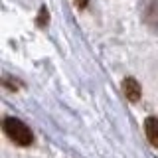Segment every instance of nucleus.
Instances as JSON below:
<instances>
[{
    "label": "nucleus",
    "instance_id": "7ed1b4c3",
    "mask_svg": "<svg viewBox=\"0 0 158 158\" xmlns=\"http://www.w3.org/2000/svg\"><path fill=\"white\" fill-rule=\"evenodd\" d=\"M123 93H125V97L131 103H136L142 95V89H140V85H138V81L135 77H127L123 81Z\"/></svg>",
    "mask_w": 158,
    "mask_h": 158
},
{
    "label": "nucleus",
    "instance_id": "39448f33",
    "mask_svg": "<svg viewBox=\"0 0 158 158\" xmlns=\"http://www.w3.org/2000/svg\"><path fill=\"white\" fill-rule=\"evenodd\" d=\"M46 20H48V10H46V8H42V10H40L38 24H40V26H44V24H46Z\"/></svg>",
    "mask_w": 158,
    "mask_h": 158
},
{
    "label": "nucleus",
    "instance_id": "f03ea898",
    "mask_svg": "<svg viewBox=\"0 0 158 158\" xmlns=\"http://www.w3.org/2000/svg\"><path fill=\"white\" fill-rule=\"evenodd\" d=\"M142 22L154 34H158V0H144L140 6Z\"/></svg>",
    "mask_w": 158,
    "mask_h": 158
},
{
    "label": "nucleus",
    "instance_id": "423d86ee",
    "mask_svg": "<svg viewBox=\"0 0 158 158\" xmlns=\"http://www.w3.org/2000/svg\"><path fill=\"white\" fill-rule=\"evenodd\" d=\"M77 6L79 8H85L87 6V0H77Z\"/></svg>",
    "mask_w": 158,
    "mask_h": 158
},
{
    "label": "nucleus",
    "instance_id": "20e7f679",
    "mask_svg": "<svg viewBox=\"0 0 158 158\" xmlns=\"http://www.w3.org/2000/svg\"><path fill=\"white\" fill-rule=\"evenodd\" d=\"M144 132L152 146H158V117H148L144 121Z\"/></svg>",
    "mask_w": 158,
    "mask_h": 158
},
{
    "label": "nucleus",
    "instance_id": "f257e3e1",
    "mask_svg": "<svg viewBox=\"0 0 158 158\" xmlns=\"http://www.w3.org/2000/svg\"><path fill=\"white\" fill-rule=\"evenodd\" d=\"M2 131H4V135H6L14 144H18V146H30L34 142L32 131H30V128L24 125L20 118H16V117H4Z\"/></svg>",
    "mask_w": 158,
    "mask_h": 158
}]
</instances>
